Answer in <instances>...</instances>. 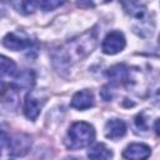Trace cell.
<instances>
[{"label": "cell", "mask_w": 160, "mask_h": 160, "mask_svg": "<svg viewBox=\"0 0 160 160\" xmlns=\"http://www.w3.org/2000/svg\"><path fill=\"white\" fill-rule=\"evenodd\" d=\"M95 45H96V31L91 30L64 45L58 51V56H55V61H60L61 64H71L74 61L81 60L92 51Z\"/></svg>", "instance_id": "1"}, {"label": "cell", "mask_w": 160, "mask_h": 160, "mask_svg": "<svg viewBox=\"0 0 160 160\" xmlns=\"http://www.w3.org/2000/svg\"><path fill=\"white\" fill-rule=\"evenodd\" d=\"M2 44L5 48H8L12 51H19V50H24V49L29 48L31 45V41L18 35V34L10 32L2 39Z\"/></svg>", "instance_id": "9"}, {"label": "cell", "mask_w": 160, "mask_h": 160, "mask_svg": "<svg viewBox=\"0 0 160 160\" xmlns=\"http://www.w3.org/2000/svg\"><path fill=\"white\" fill-rule=\"evenodd\" d=\"M16 74V65L11 59L6 56H1V75L2 76H12Z\"/></svg>", "instance_id": "14"}, {"label": "cell", "mask_w": 160, "mask_h": 160, "mask_svg": "<svg viewBox=\"0 0 160 160\" xmlns=\"http://www.w3.org/2000/svg\"><path fill=\"white\" fill-rule=\"evenodd\" d=\"M88 156L90 160H110L112 158V151L105 144H95L88 151Z\"/></svg>", "instance_id": "11"}, {"label": "cell", "mask_w": 160, "mask_h": 160, "mask_svg": "<svg viewBox=\"0 0 160 160\" xmlns=\"http://www.w3.org/2000/svg\"><path fill=\"white\" fill-rule=\"evenodd\" d=\"M12 5L16 8L18 11L22 14H31L39 8V1H19L12 2Z\"/></svg>", "instance_id": "13"}, {"label": "cell", "mask_w": 160, "mask_h": 160, "mask_svg": "<svg viewBox=\"0 0 160 160\" xmlns=\"http://www.w3.org/2000/svg\"><path fill=\"white\" fill-rule=\"evenodd\" d=\"M155 130H156V132H158V135L160 136V119L156 121V124H155Z\"/></svg>", "instance_id": "17"}, {"label": "cell", "mask_w": 160, "mask_h": 160, "mask_svg": "<svg viewBox=\"0 0 160 160\" xmlns=\"http://www.w3.org/2000/svg\"><path fill=\"white\" fill-rule=\"evenodd\" d=\"M105 136L111 140L122 138L126 132V124L120 119H111L105 124Z\"/></svg>", "instance_id": "7"}, {"label": "cell", "mask_w": 160, "mask_h": 160, "mask_svg": "<svg viewBox=\"0 0 160 160\" xmlns=\"http://www.w3.org/2000/svg\"><path fill=\"white\" fill-rule=\"evenodd\" d=\"M35 81V75L31 70H24L19 74L15 75L12 86L16 89H30L34 85Z\"/></svg>", "instance_id": "12"}, {"label": "cell", "mask_w": 160, "mask_h": 160, "mask_svg": "<svg viewBox=\"0 0 160 160\" xmlns=\"http://www.w3.org/2000/svg\"><path fill=\"white\" fill-rule=\"evenodd\" d=\"M151 154L150 146L142 142H134L125 148L122 151V156L126 160H148Z\"/></svg>", "instance_id": "5"}, {"label": "cell", "mask_w": 160, "mask_h": 160, "mask_svg": "<svg viewBox=\"0 0 160 160\" xmlns=\"http://www.w3.org/2000/svg\"><path fill=\"white\" fill-rule=\"evenodd\" d=\"M94 105V95L90 90L78 91L71 99V106L78 110H86Z\"/></svg>", "instance_id": "8"}, {"label": "cell", "mask_w": 160, "mask_h": 160, "mask_svg": "<svg viewBox=\"0 0 160 160\" xmlns=\"http://www.w3.org/2000/svg\"><path fill=\"white\" fill-rule=\"evenodd\" d=\"M108 78L115 85L126 84L130 81V70L125 64H116L108 70Z\"/></svg>", "instance_id": "6"}, {"label": "cell", "mask_w": 160, "mask_h": 160, "mask_svg": "<svg viewBox=\"0 0 160 160\" xmlns=\"http://www.w3.org/2000/svg\"><path fill=\"white\" fill-rule=\"evenodd\" d=\"M42 102L38 98H35L32 94H28L25 98V104H24V114L29 120H35L41 110Z\"/></svg>", "instance_id": "10"}, {"label": "cell", "mask_w": 160, "mask_h": 160, "mask_svg": "<svg viewBox=\"0 0 160 160\" xmlns=\"http://www.w3.org/2000/svg\"><path fill=\"white\" fill-rule=\"evenodd\" d=\"M62 5V1H54V0H45V1H39V8L45 10V11H50L54 10L55 8Z\"/></svg>", "instance_id": "15"}, {"label": "cell", "mask_w": 160, "mask_h": 160, "mask_svg": "<svg viewBox=\"0 0 160 160\" xmlns=\"http://www.w3.org/2000/svg\"><path fill=\"white\" fill-rule=\"evenodd\" d=\"M94 140H95V130L92 125L85 121H76L69 128L65 144L69 149L78 150L89 146Z\"/></svg>", "instance_id": "2"}, {"label": "cell", "mask_w": 160, "mask_h": 160, "mask_svg": "<svg viewBox=\"0 0 160 160\" xmlns=\"http://www.w3.org/2000/svg\"><path fill=\"white\" fill-rule=\"evenodd\" d=\"M125 45H126V41H125L124 34L120 31H111L105 36L101 48L105 54L115 55V54L122 51Z\"/></svg>", "instance_id": "3"}, {"label": "cell", "mask_w": 160, "mask_h": 160, "mask_svg": "<svg viewBox=\"0 0 160 160\" xmlns=\"http://www.w3.org/2000/svg\"><path fill=\"white\" fill-rule=\"evenodd\" d=\"M31 148V138L26 134H16L9 139V152L12 156H24Z\"/></svg>", "instance_id": "4"}, {"label": "cell", "mask_w": 160, "mask_h": 160, "mask_svg": "<svg viewBox=\"0 0 160 160\" xmlns=\"http://www.w3.org/2000/svg\"><path fill=\"white\" fill-rule=\"evenodd\" d=\"M152 102H154L155 105L160 106V89L155 92V95H154V98H152Z\"/></svg>", "instance_id": "16"}]
</instances>
